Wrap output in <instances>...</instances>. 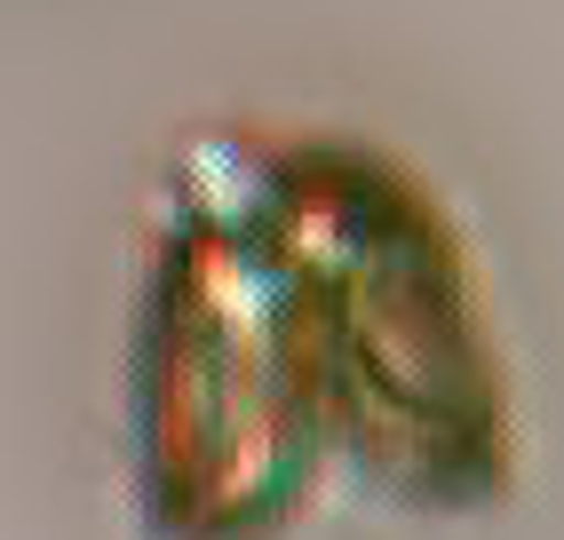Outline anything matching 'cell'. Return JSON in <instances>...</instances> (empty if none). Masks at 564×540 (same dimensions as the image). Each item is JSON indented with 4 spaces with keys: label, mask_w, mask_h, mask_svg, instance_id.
<instances>
[{
    "label": "cell",
    "mask_w": 564,
    "mask_h": 540,
    "mask_svg": "<svg viewBox=\"0 0 564 540\" xmlns=\"http://www.w3.org/2000/svg\"><path fill=\"white\" fill-rule=\"evenodd\" d=\"M326 461L405 517H485L517 485V398L445 191L350 128H254Z\"/></svg>",
    "instance_id": "obj_1"
},
{
    "label": "cell",
    "mask_w": 564,
    "mask_h": 540,
    "mask_svg": "<svg viewBox=\"0 0 564 540\" xmlns=\"http://www.w3.org/2000/svg\"><path fill=\"white\" fill-rule=\"evenodd\" d=\"M326 469L254 128H192L143 199L128 500L143 540H279Z\"/></svg>",
    "instance_id": "obj_2"
}]
</instances>
